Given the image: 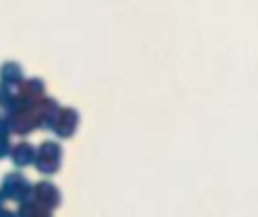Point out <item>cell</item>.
I'll list each match as a JSON object with an SVG mask.
<instances>
[{
    "instance_id": "1",
    "label": "cell",
    "mask_w": 258,
    "mask_h": 217,
    "mask_svg": "<svg viewBox=\"0 0 258 217\" xmlns=\"http://www.w3.org/2000/svg\"><path fill=\"white\" fill-rule=\"evenodd\" d=\"M36 170H39L41 174H54L59 170V165H61V147L57 145L54 140H48L41 145V150L36 152Z\"/></svg>"
},
{
    "instance_id": "2",
    "label": "cell",
    "mask_w": 258,
    "mask_h": 217,
    "mask_svg": "<svg viewBox=\"0 0 258 217\" xmlns=\"http://www.w3.org/2000/svg\"><path fill=\"white\" fill-rule=\"evenodd\" d=\"M32 195V186L27 183L25 177L21 174H7L3 183V197H9V199L16 201H27Z\"/></svg>"
},
{
    "instance_id": "3",
    "label": "cell",
    "mask_w": 258,
    "mask_h": 217,
    "mask_svg": "<svg viewBox=\"0 0 258 217\" xmlns=\"http://www.w3.org/2000/svg\"><path fill=\"white\" fill-rule=\"evenodd\" d=\"M77 124H80V115H77V111L66 107V109H59L57 118H54V122H52L50 129H52L59 138H71L73 133L77 131Z\"/></svg>"
},
{
    "instance_id": "4",
    "label": "cell",
    "mask_w": 258,
    "mask_h": 217,
    "mask_svg": "<svg viewBox=\"0 0 258 217\" xmlns=\"http://www.w3.org/2000/svg\"><path fill=\"white\" fill-rule=\"evenodd\" d=\"M32 195H34V197H30V199H34L36 204H41L43 208H48V210L57 208L59 199H61V195H59L57 188H54L52 183H45V181L32 188Z\"/></svg>"
},
{
    "instance_id": "5",
    "label": "cell",
    "mask_w": 258,
    "mask_h": 217,
    "mask_svg": "<svg viewBox=\"0 0 258 217\" xmlns=\"http://www.w3.org/2000/svg\"><path fill=\"white\" fill-rule=\"evenodd\" d=\"M12 159H14V163H16L18 168H25V165L34 163L36 150L32 145H27V142H18V145L14 147V152H12Z\"/></svg>"
},
{
    "instance_id": "6",
    "label": "cell",
    "mask_w": 258,
    "mask_h": 217,
    "mask_svg": "<svg viewBox=\"0 0 258 217\" xmlns=\"http://www.w3.org/2000/svg\"><path fill=\"white\" fill-rule=\"evenodd\" d=\"M0 73H3V82H5V84H9V86L23 82V70H21V66H18V63H5Z\"/></svg>"
},
{
    "instance_id": "7",
    "label": "cell",
    "mask_w": 258,
    "mask_h": 217,
    "mask_svg": "<svg viewBox=\"0 0 258 217\" xmlns=\"http://www.w3.org/2000/svg\"><path fill=\"white\" fill-rule=\"evenodd\" d=\"M9 127L5 120H0V159L9 154Z\"/></svg>"
},
{
    "instance_id": "8",
    "label": "cell",
    "mask_w": 258,
    "mask_h": 217,
    "mask_svg": "<svg viewBox=\"0 0 258 217\" xmlns=\"http://www.w3.org/2000/svg\"><path fill=\"white\" fill-rule=\"evenodd\" d=\"M0 204H3V192H0Z\"/></svg>"
}]
</instances>
